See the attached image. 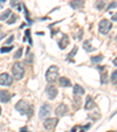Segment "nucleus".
I'll return each mask as SVG.
<instances>
[{"label": "nucleus", "mask_w": 117, "mask_h": 132, "mask_svg": "<svg viewBox=\"0 0 117 132\" xmlns=\"http://www.w3.org/2000/svg\"><path fill=\"white\" fill-rule=\"evenodd\" d=\"M15 109L20 112L21 115H28L29 117L33 115V108L24 100L19 101V102L15 104Z\"/></svg>", "instance_id": "f257e3e1"}, {"label": "nucleus", "mask_w": 117, "mask_h": 132, "mask_svg": "<svg viewBox=\"0 0 117 132\" xmlns=\"http://www.w3.org/2000/svg\"><path fill=\"white\" fill-rule=\"evenodd\" d=\"M12 74L15 80H18V81L22 80L24 75H25V68H24V65L19 62H15L12 67Z\"/></svg>", "instance_id": "f03ea898"}, {"label": "nucleus", "mask_w": 117, "mask_h": 132, "mask_svg": "<svg viewBox=\"0 0 117 132\" xmlns=\"http://www.w3.org/2000/svg\"><path fill=\"white\" fill-rule=\"evenodd\" d=\"M57 77H59V68L56 65H50L48 68L47 72H46V80H47V82H49V83L55 82Z\"/></svg>", "instance_id": "7ed1b4c3"}, {"label": "nucleus", "mask_w": 117, "mask_h": 132, "mask_svg": "<svg viewBox=\"0 0 117 132\" xmlns=\"http://www.w3.org/2000/svg\"><path fill=\"white\" fill-rule=\"evenodd\" d=\"M111 28H112V23L110 22L109 20H107V19L101 20L100 23H98V30H100V33L101 34H103V35L108 34Z\"/></svg>", "instance_id": "20e7f679"}, {"label": "nucleus", "mask_w": 117, "mask_h": 132, "mask_svg": "<svg viewBox=\"0 0 117 132\" xmlns=\"http://www.w3.org/2000/svg\"><path fill=\"white\" fill-rule=\"evenodd\" d=\"M13 82V78L10 74L7 72H4V74H0V85H5V87H8L11 85Z\"/></svg>", "instance_id": "39448f33"}, {"label": "nucleus", "mask_w": 117, "mask_h": 132, "mask_svg": "<svg viewBox=\"0 0 117 132\" xmlns=\"http://www.w3.org/2000/svg\"><path fill=\"white\" fill-rule=\"evenodd\" d=\"M59 123V119L57 118H47V119L43 122V126H45L46 130H53Z\"/></svg>", "instance_id": "423d86ee"}, {"label": "nucleus", "mask_w": 117, "mask_h": 132, "mask_svg": "<svg viewBox=\"0 0 117 132\" xmlns=\"http://www.w3.org/2000/svg\"><path fill=\"white\" fill-rule=\"evenodd\" d=\"M46 94H47V97L49 100H54L57 96V89L54 87V85H48L46 88Z\"/></svg>", "instance_id": "0eeeda50"}, {"label": "nucleus", "mask_w": 117, "mask_h": 132, "mask_svg": "<svg viewBox=\"0 0 117 132\" xmlns=\"http://www.w3.org/2000/svg\"><path fill=\"white\" fill-rule=\"evenodd\" d=\"M67 112H68V106L66 104H63V103H61V104L55 109V115H56L57 117H62Z\"/></svg>", "instance_id": "6e6552de"}, {"label": "nucleus", "mask_w": 117, "mask_h": 132, "mask_svg": "<svg viewBox=\"0 0 117 132\" xmlns=\"http://www.w3.org/2000/svg\"><path fill=\"white\" fill-rule=\"evenodd\" d=\"M49 113H50V105L43 104L42 106H41L40 111H39V116H40L41 118H46L47 116H49Z\"/></svg>", "instance_id": "1a4fd4ad"}, {"label": "nucleus", "mask_w": 117, "mask_h": 132, "mask_svg": "<svg viewBox=\"0 0 117 132\" xmlns=\"http://www.w3.org/2000/svg\"><path fill=\"white\" fill-rule=\"evenodd\" d=\"M11 98H12V95H11L7 90H0V102L8 103Z\"/></svg>", "instance_id": "9d476101"}, {"label": "nucleus", "mask_w": 117, "mask_h": 132, "mask_svg": "<svg viewBox=\"0 0 117 132\" xmlns=\"http://www.w3.org/2000/svg\"><path fill=\"white\" fill-rule=\"evenodd\" d=\"M69 5L73 10H81L84 6V1L83 0H72L69 3Z\"/></svg>", "instance_id": "9b49d317"}, {"label": "nucleus", "mask_w": 117, "mask_h": 132, "mask_svg": "<svg viewBox=\"0 0 117 132\" xmlns=\"http://www.w3.org/2000/svg\"><path fill=\"white\" fill-rule=\"evenodd\" d=\"M95 106V102L92 100L91 96H87V101L84 103V109L85 110H90V109H94Z\"/></svg>", "instance_id": "f8f14e48"}, {"label": "nucleus", "mask_w": 117, "mask_h": 132, "mask_svg": "<svg viewBox=\"0 0 117 132\" xmlns=\"http://www.w3.org/2000/svg\"><path fill=\"white\" fill-rule=\"evenodd\" d=\"M68 43H69L68 36L67 35H63V36L61 37V40L59 41V47H60V49H65V48L68 46Z\"/></svg>", "instance_id": "ddd939ff"}, {"label": "nucleus", "mask_w": 117, "mask_h": 132, "mask_svg": "<svg viewBox=\"0 0 117 132\" xmlns=\"http://www.w3.org/2000/svg\"><path fill=\"white\" fill-rule=\"evenodd\" d=\"M84 88H82L80 84H75L74 85V94L76 96H81V95H84Z\"/></svg>", "instance_id": "4468645a"}, {"label": "nucleus", "mask_w": 117, "mask_h": 132, "mask_svg": "<svg viewBox=\"0 0 117 132\" xmlns=\"http://www.w3.org/2000/svg\"><path fill=\"white\" fill-rule=\"evenodd\" d=\"M59 83H60L61 87H72V83L67 77H60Z\"/></svg>", "instance_id": "2eb2a0df"}, {"label": "nucleus", "mask_w": 117, "mask_h": 132, "mask_svg": "<svg viewBox=\"0 0 117 132\" xmlns=\"http://www.w3.org/2000/svg\"><path fill=\"white\" fill-rule=\"evenodd\" d=\"M105 5H107L105 0H98V1L95 4V6H96V10H98V11L104 10V8H105Z\"/></svg>", "instance_id": "dca6fc26"}, {"label": "nucleus", "mask_w": 117, "mask_h": 132, "mask_svg": "<svg viewBox=\"0 0 117 132\" xmlns=\"http://www.w3.org/2000/svg\"><path fill=\"white\" fill-rule=\"evenodd\" d=\"M83 48H84L88 53H90V52H92V50H94V47L91 46V43H90L89 40H87V41H84V42H83Z\"/></svg>", "instance_id": "f3484780"}, {"label": "nucleus", "mask_w": 117, "mask_h": 132, "mask_svg": "<svg viewBox=\"0 0 117 132\" xmlns=\"http://www.w3.org/2000/svg\"><path fill=\"white\" fill-rule=\"evenodd\" d=\"M12 14V12H11V10H6L5 12L3 13V14L0 15V20L1 21H6L8 19V16H10V15Z\"/></svg>", "instance_id": "a211bd4d"}, {"label": "nucleus", "mask_w": 117, "mask_h": 132, "mask_svg": "<svg viewBox=\"0 0 117 132\" xmlns=\"http://www.w3.org/2000/svg\"><path fill=\"white\" fill-rule=\"evenodd\" d=\"M102 60H103L102 55H97V56H92L91 57V62H94V63H98V62H101Z\"/></svg>", "instance_id": "6ab92c4d"}, {"label": "nucleus", "mask_w": 117, "mask_h": 132, "mask_svg": "<svg viewBox=\"0 0 117 132\" xmlns=\"http://www.w3.org/2000/svg\"><path fill=\"white\" fill-rule=\"evenodd\" d=\"M17 20H18V16L15 14H11V19L10 20H7V23L8 25H13L14 22H17Z\"/></svg>", "instance_id": "aec40b11"}, {"label": "nucleus", "mask_w": 117, "mask_h": 132, "mask_svg": "<svg viewBox=\"0 0 117 132\" xmlns=\"http://www.w3.org/2000/svg\"><path fill=\"white\" fill-rule=\"evenodd\" d=\"M22 52H24V49L20 47V48H19V49L17 50V53H15V54H14V56H13V57H14V59H17V60H18V59H20L21 56H22Z\"/></svg>", "instance_id": "412c9836"}, {"label": "nucleus", "mask_w": 117, "mask_h": 132, "mask_svg": "<svg viewBox=\"0 0 117 132\" xmlns=\"http://www.w3.org/2000/svg\"><path fill=\"white\" fill-rule=\"evenodd\" d=\"M76 53H77V47H74V48H73V49H72V52H70L69 54L67 55V56H68V59H73V57H74V56H75V54H76Z\"/></svg>", "instance_id": "4be33fe9"}, {"label": "nucleus", "mask_w": 117, "mask_h": 132, "mask_svg": "<svg viewBox=\"0 0 117 132\" xmlns=\"http://www.w3.org/2000/svg\"><path fill=\"white\" fill-rule=\"evenodd\" d=\"M12 49H13V46H10V47H3L1 49H0V53H10Z\"/></svg>", "instance_id": "5701e85b"}, {"label": "nucleus", "mask_w": 117, "mask_h": 132, "mask_svg": "<svg viewBox=\"0 0 117 132\" xmlns=\"http://www.w3.org/2000/svg\"><path fill=\"white\" fill-rule=\"evenodd\" d=\"M116 78H117V71L115 70V71L112 72V75H111V82H112V84H116Z\"/></svg>", "instance_id": "b1692460"}, {"label": "nucleus", "mask_w": 117, "mask_h": 132, "mask_svg": "<svg viewBox=\"0 0 117 132\" xmlns=\"http://www.w3.org/2000/svg\"><path fill=\"white\" fill-rule=\"evenodd\" d=\"M115 7H116V1H115V0H114V1H112V3L110 4V5H109V6H108V7H107V10H105V11H110V10H114Z\"/></svg>", "instance_id": "393cba45"}, {"label": "nucleus", "mask_w": 117, "mask_h": 132, "mask_svg": "<svg viewBox=\"0 0 117 132\" xmlns=\"http://www.w3.org/2000/svg\"><path fill=\"white\" fill-rule=\"evenodd\" d=\"M13 40H14V36H13V35H11V36H10V39H7V40H6L5 45H11V43L13 42Z\"/></svg>", "instance_id": "a878e982"}, {"label": "nucleus", "mask_w": 117, "mask_h": 132, "mask_svg": "<svg viewBox=\"0 0 117 132\" xmlns=\"http://www.w3.org/2000/svg\"><path fill=\"white\" fill-rule=\"evenodd\" d=\"M18 5H19V0H11V6L12 7H15Z\"/></svg>", "instance_id": "bb28decb"}, {"label": "nucleus", "mask_w": 117, "mask_h": 132, "mask_svg": "<svg viewBox=\"0 0 117 132\" xmlns=\"http://www.w3.org/2000/svg\"><path fill=\"white\" fill-rule=\"evenodd\" d=\"M101 82H102V84H105V83H107V76H105V74L102 75V77H101Z\"/></svg>", "instance_id": "cd10ccee"}, {"label": "nucleus", "mask_w": 117, "mask_h": 132, "mask_svg": "<svg viewBox=\"0 0 117 132\" xmlns=\"http://www.w3.org/2000/svg\"><path fill=\"white\" fill-rule=\"evenodd\" d=\"M20 132H29V130H28L26 126H24V127H21L20 129Z\"/></svg>", "instance_id": "c85d7f7f"}, {"label": "nucleus", "mask_w": 117, "mask_h": 132, "mask_svg": "<svg viewBox=\"0 0 117 132\" xmlns=\"http://www.w3.org/2000/svg\"><path fill=\"white\" fill-rule=\"evenodd\" d=\"M89 127H90V125H89V124H88V125H85L84 127H82V130H81V132H85V130H88V129H89Z\"/></svg>", "instance_id": "c756f323"}, {"label": "nucleus", "mask_w": 117, "mask_h": 132, "mask_svg": "<svg viewBox=\"0 0 117 132\" xmlns=\"http://www.w3.org/2000/svg\"><path fill=\"white\" fill-rule=\"evenodd\" d=\"M77 129H79L77 126H74V127L72 129V131H70V132H76V131H77Z\"/></svg>", "instance_id": "7c9ffc66"}, {"label": "nucleus", "mask_w": 117, "mask_h": 132, "mask_svg": "<svg viewBox=\"0 0 117 132\" xmlns=\"http://www.w3.org/2000/svg\"><path fill=\"white\" fill-rule=\"evenodd\" d=\"M116 20H117V19H116V14H115L114 18H112V21H116Z\"/></svg>", "instance_id": "2f4dec72"}, {"label": "nucleus", "mask_w": 117, "mask_h": 132, "mask_svg": "<svg viewBox=\"0 0 117 132\" xmlns=\"http://www.w3.org/2000/svg\"><path fill=\"white\" fill-rule=\"evenodd\" d=\"M1 111H3V110H1V108H0V115H1Z\"/></svg>", "instance_id": "473e14b6"}, {"label": "nucleus", "mask_w": 117, "mask_h": 132, "mask_svg": "<svg viewBox=\"0 0 117 132\" xmlns=\"http://www.w3.org/2000/svg\"><path fill=\"white\" fill-rule=\"evenodd\" d=\"M110 132H115V131H110Z\"/></svg>", "instance_id": "72a5a7b5"}]
</instances>
